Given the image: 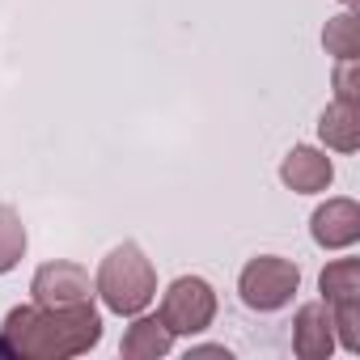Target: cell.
<instances>
[{
  "label": "cell",
  "instance_id": "obj_1",
  "mask_svg": "<svg viewBox=\"0 0 360 360\" xmlns=\"http://www.w3.org/2000/svg\"><path fill=\"white\" fill-rule=\"evenodd\" d=\"M98 339H102V314L94 309V301L60 305V309L18 305L0 322V343H5V352L26 356V360L85 356L89 347H98Z\"/></svg>",
  "mask_w": 360,
  "mask_h": 360
},
{
  "label": "cell",
  "instance_id": "obj_2",
  "mask_svg": "<svg viewBox=\"0 0 360 360\" xmlns=\"http://www.w3.org/2000/svg\"><path fill=\"white\" fill-rule=\"evenodd\" d=\"M94 292L102 297V305L110 314L136 318L157 297V271H153V263L144 259V250L136 242H123L102 259V267L94 276Z\"/></svg>",
  "mask_w": 360,
  "mask_h": 360
},
{
  "label": "cell",
  "instance_id": "obj_3",
  "mask_svg": "<svg viewBox=\"0 0 360 360\" xmlns=\"http://www.w3.org/2000/svg\"><path fill=\"white\" fill-rule=\"evenodd\" d=\"M301 288V267L292 259H280V255H259L242 267L238 276V297L246 309L255 314H276L284 309Z\"/></svg>",
  "mask_w": 360,
  "mask_h": 360
},
{
  "label": "cell",
  "instance_id": "obj_4",
  "mask_svg": "<svg viewBox=\"0 0 360 360\" xmlns=\"http://www.w3.org/2000/svg\"><path fill=\"white\" fill-rule=\"evenodd\" d=\"M169 335H200L217 318V288L204 276H178L161 292V314H157Z\"/></svg>",
  "mask_w": 360,
  "mask_h": 360
},
{
  "label": "cell",
  "instance_id": "obj_5",
  "mask_svg": "<svg viewBox=\"0 0 360 360\" xmlns=\"http://www.w3.org/2000/svg\"><path fill=\"white\" fill-rule=\"evenodd\" d=\"M30 297L34 305L43 309H60V305H81V301H94V280L81 263L72 259H51L34 271L30 280Z\"/></svg>",
  "mask_w": 360,
  "mask_h": 360
},
{
  "label": "cell",
  "instance_id": "obj_6",
  "mask_svg": "<svg viewBox=\"0 0 360 360\" xmlns=\"http://www.w3.org/2000/svg\"><path fill=\"white\" fill-rule=\"evenodd\" d=\"M309 238L322 246V250H347L360 242V204L347 200V195H335L326 204L314 208L309 217Z\"/></svg>",
  "mask_w": 360,
  "mask_h": 360
},
{
  "label": "cell",
  "instance_id": "obj_7",
  "mask_svg": "<svg viewBox=\"0 0 360 360\" xmlns=\"http://www.w3.org/2000/svg\"><path fill=\"white\" fill-rule=\"evenodd\" d=\"M280 183L288 191H297V195H318V191H326L335 183V165H330V157L322 148L292 144L284 153V161H280Z\"/></svg>",
  "mask_w": 360,
  "mask_h": 360
},
{
  "label": "cell",
  "instance_id": "obj_8",
  "mask_svg": "<svg viewBox=\"0 0 360 360\" xmlns=\"http://www.w3.org/2000/svg\"><path fill=\"white\" fill-rule=\"evenodd\" d=\"M292 352L301 360H326L335 352V326H330V305L309 301L292 318Z\"/></svg>",
  "mask_w": 360,
  "mask_h": 360
},
{
  "label": "cell",
  "instance_id": "obj_9",
  "mask_svg": "<svg viewBox=\"0 0 360 360\" xmlns=\"http://www.w3.org/2000/svg\"><path fill=\"white\" fill-rule=\"evenodd\" d=\"M318 136H322V144L335 148V153H356V148H360V106L335 98V102L318 115Z\"/></svg>",
  "mask_w": 360,
  "mask_h": 360
},
{
  "label": "cell",
  "instance_id": "obj_10",
  "mask_svg": "<svg viewBox=\"0 0 360 360\" xmlns=\"http://www.w3.org/2000/svg\"><path fill=\"white\" fill-rule=\"evenodd\" d=\"M169 347H174L169 326H165L161 318H144V314L131 318V326L123 330V343H119V352H123L127 360H157V356H165Z\"/></svg>",
  "mask_w": 360,
  "mask_h": 360
},
{
  "label": "cell",
  "instance_id": "obj_11",
  "mask_svg": "<svg viewBox=\"0 0 360 360\" xmlns=\"http://www.w3.org/2000/svg\"><path fill=\"white\" fill-rule=\"evenodd\" d=\"M318 292L326 305H343V301H360V259H335L322 267L318 276Z\"/></svg>",
  "mask_w": 360,
  "mask_h": 360
},
{
  "label": "cell",
  "instance_id": "obj_12",
  "mask_svg": "<svg viewBox=\"0 0 360 360\" xmlns=\"http://www.w3.org/2000/svg\"><path fill=\"white\" fill-rule=\"evenodd\" d=\"M322 47H326V56H335V60H360V18H356V9H343L339 18L326 22Z\"/></svg>",
  "mask_w": 360,
  "mask_h": 360
},
{
  "label": "cell",
  "instance_id": "obj_13",
  "mask_svg": "<svg viewBox=\"0 0 360 360\" xmlns=\"http://www.w3.org/2000/svg\"><path fill=\"white\" fill-rule=\"evenodd\" d=\"M22 255H26V225L9 204H0V276L13 271Z\"/></svg>",
  "mask_w": 360,
  "mask_h": 360
},
{
  "label": "cell",
  "instance_id": "obj_14",
  "mask_svg": "<svg viewBox=\"0 0 360 360\" xmlns=\"http://www.w3.org/2000/svg\"><path fill=\"white\" fill-rule=\"evenodd\" d=\"M330 326H335V343L343 352H360V301L330 305Z\"/></svg>",
  "mask_w": 360,
  "mask_h": 360
},
{
  "label": "cell",
  "instance_id": "obj_15",
  "mask_svg": "<svg viewBox=\"0 0 360 360\" xmlns=\"http://www.w3.org/2000/svg\"><path fill=\"white\" fill-rule=\"evenodd\" d=\"M335 98H339V102H356V106H360V89H356V60H339V68H335Z\"/></svg>",
  "mask_w": 360,
  "mask_h": 360
},
{
  "label": "cell",
  "instance_id": "obj_16",
  "mask_svg": "<svg viewBox=\"0 0 360 360\" xmlns=\"http://www.w3.org/2000/svg\"><path fill=\"white\" fill-rule=\"evenodd\" d=\"M191 356H229V352H225V347H195Z\"/></svg>",
  "mask_w": 360,
  "mask_h": 360
},
{
  "label": "cell",
  "instance_id": "obj_17",
  "mask_svg": "<svg viewBox=\"0 0 360 360\" xmlns=\"http://www.w3.org/2000/svg\"><path fill=\"white\" fill-rule=\"evenodd\" d=\"M339 5H343V9H356V5H360V0H339Z\"/></svg>",
  "mask_w": 360,
  "mask_h": 360
},
{
  "label": "cell",
  "instance_id": "obj_18",
  "mask_svg": "<svg viewBox=\"0 0 360 360\" xmlns=\"http://www.w3.org/2000/svg\"><path fill=\"white\" fill-rule=\"evenodd\" d=\"M0 356H9V352H5V343H0Z\"/></svg>",
  "mask_w": 360,
  "mask_h": 360
}]
</instances>
